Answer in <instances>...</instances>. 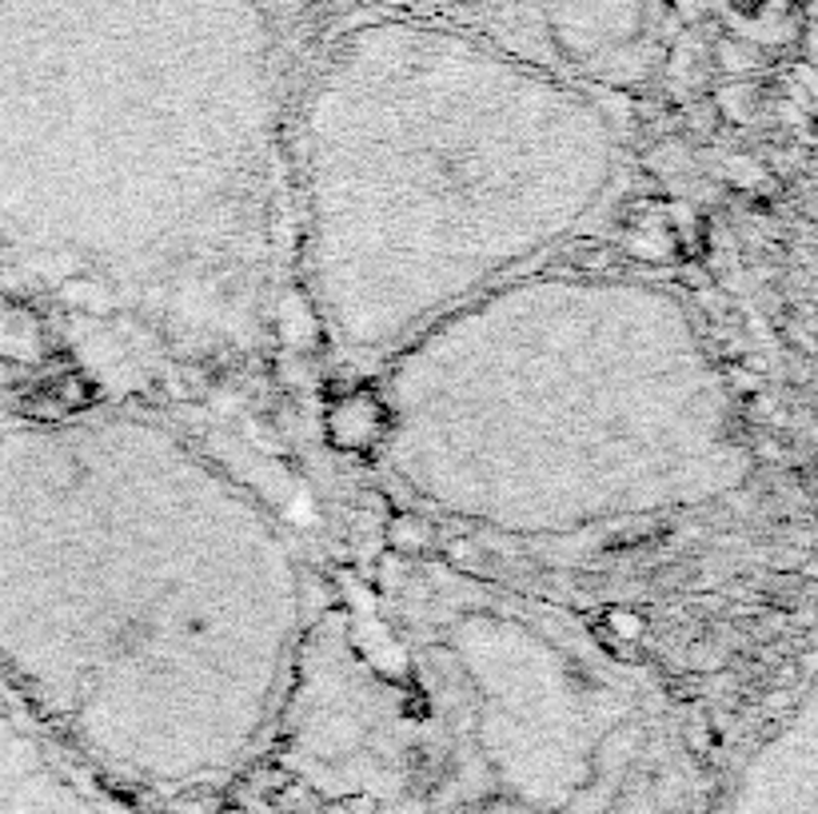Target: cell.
Masks as SVG:
<instances>
[{
    "label": "cell",
    "mask_w": 818,
    "mask_h": 814,
    "mask_svg": "<svg viewBox=\"0 0 818 814\" xmlns=\"http://www.w3.org/2000/svg\"><path fill=\"white\" fill-rule=\"evenodd\" d=\"M356 814H694L659 675L571 607L416 551L332 568L272 751Z\"/></svg>",
    "instance_id": "obj_4"
},
{
    "label": "cell",
    "mask_w": 818,
    "mask_h": 814,
    "mask_svg": "<svg viewBox=\"0 0 818 814\" xmlns=\"http://www.w3.org/2000/svg\"><path fill=\"white\" fill-rule=\"evenodd\" d=\"M287 4H320V0H287Z\"/></svg>",
    "instance_id": "obj_7"
},
{
    "label": "cell",
    "mask_w": 818,
    "mask_h": 814,
    "mask_svg": "<svg viewBox=\"0 0 818 814\" xmlns=\"http://www.w3.org/2000/svg\"><path fill=\"white\" fill-rule=\"evenodd\" d=\"M284 9L0 0L4 280L100 395L248 440L299 308Z\"/></svg>",
    "instance_id": "obj_1"
},
{
    "label": "cell",
    "mask_w": 818,
    "mask_h": 814,
    "mask_svg": "<svg viewBox=\"0 0 818 814\" xmlns=\"http://www.w3.org/2000/svg\"><path fill=\"white\" fill-rule=\"evenodd\" d=\"M459 28L603 97L639 88L663 61L670 0H363Z\"/></svg>",
    "instance_id": "obj_6"
},
{
    "label": "cell",
    "mask_w": 818,
    "mask_h": 814,
    "mask_svg": "<svg viewBox=\"0 0 818 814\" xmlns=\"http://www.w3.org/2000/svg\"><path fill=\"white\" fill-rule=\"evenodd\" d=\"M328 575L248 435L112 395L0 423V678L92 775L184 799L272 751Z\"/></svg>",
    "instance_id": "obj_2"
},
{
    "label": "cell",
    "mask_w": 818,
    "mask_h": 814,
    "mask_svg": "<svg viewBox=\"0 0 818 814\" xmlns=\"http://www.w3.org/2000/svg\"><path fill=\"white\" fill-rule=\"evenodd\" d=\"M296 296L352 376L611 220V97L459 28L368 9L299 61L287 124Z\"/></svg>",
    "instance_id": "obj_3"
},
{
    "label": "cell",
    "mask_w": 818,
    "mask_h": 814,
    "mask_svg": "<svg viewBox=\"0 0 818 814\" xmlns=\"http://www.w3.org/2000/svg\"><path fill=\"white\" fill-rule=\"evenodd\" d=\"M372 451L404 507L539 547L707 519L758 468L691 300L635 271L555 264L375 371Z\"/></svg>",
    "instance_id": "obj_5"
}]
</instances>
